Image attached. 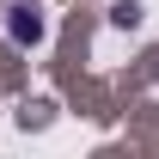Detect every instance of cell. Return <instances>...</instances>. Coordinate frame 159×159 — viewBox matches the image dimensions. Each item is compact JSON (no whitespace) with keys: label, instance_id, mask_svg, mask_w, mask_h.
Listing matches in <instances>:
<instances>
[{"label":"cell","instance_id":"1","mask_svg":"<svg viewBox=\"0 0 159 159\" xmlns=\"http://www.w3.org/2000/svg\"><path fill=\"white\" fill-rule=\"evenodd\" d=\"M6 37L12 43H43V12L37 6H6Z\"/></svg>","mask_w":159,"mask_h":159}]
</instances>
